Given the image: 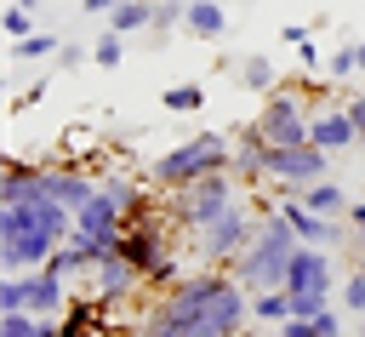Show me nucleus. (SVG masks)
Instances as JSON below:
<instances>
[{
    "label": "nucleus",
    "instance_id": "1",
    "mask_svg": "<svg viewBox=\"0 0 365 337\" xmlns=\"http://www.w3.org/2000/svg\"><path fill=\"white\" fill-rule=\"evenodd\" d=\"M74 234V211L51 194L11 200L0 206V268L6 274H34L51 263V251Z\"/></svg>",
    "mask_w": 365,
    "mask_h": 337
},
{
    "label": "nucleus",
    "instance_id": "2",
    "mask_svg": "<svg viewBox=\"0 0 365 337\" xmlns=\"http://www.w3.org/2000/svg\"><path fill=\"white\" fill-rule=\"evenodd\" d=\"M297 228L285 223V211L274 206V211H262V223H257V240L245 246V257L234 263V280L245 286V291H268V286H285V268H291V257H297Z\"/></svg>",
    "mask_w": 365,
    "mask_h": 337
},
{
    "label": "nucleus",
    "instance_id": "3",
    "mask_svg": "<svg viewBox=\"0 0 365 337\" xmlns=\"http://www.w3.org/2000/svg\"><path fill=\"white\" fill-rule=\"evenodd\" d=\"M222 166H234V143H228L222 131H200V137H188V143L165 149V154L148 166V177H154L165 194H177V188L200 183L205 171H222Z\"/></svg>",
    "mask_w": 365,
    "mask_h": 337
},
{
    "label": "nucleus",
    "instance_id": "4",
    "mask_svg": "<svg viewBox=\"0 0 365 337\" xmlns=\"http://www.w3.org/2000/svg\"><path fill=\"white\" fill-rule=\"evenodd\" d=\"M240 206V177L222 166V171H205L200 183H188V188H177L171 194V217L188 228V234H205L222 211H234Z\"/></svg>",
    "mask_w": 365,
    "mask_h": 337
},
{
    "label": "nucleus",
    "instance_id": "5",
    "mask_svg": "<svg viewBox=\"0 0 365 337\" xmlns=\"http://www.w3.org/2000/svg\"><path fill=\"white\" fill-rule=\"evenodd\" d=\"M257 223H262V211L257 206H234V211H222L205 234H194V251H200V263L205 268H234L240 257H245V246L257 240Z\"/></svg>",
    "mask_w": 365,
    "mask_h": 337
},
{
    "label": "nucleus",
    "instance_id": "6",
    "mask_svg": "<svg viewBox=\"0 0 365 337\" xmlns=\"http://www.w3.org/2000/svg\"><path fill=\"white\" fill-rule=\"evenodd\" d=\"M308 126H314V109H302V97H297L291 86H274V91L262 97L257 120H251V131H257L262 143H314Z\"/></svg>",
    "mask_w": 365,
    "mask_h": 337
},
{
    "label": "nucleus",
    "instance_id": "7",
    "mask_svg": "<svg viewBox=\"0 0 365 337\" xmlns=\"http://www.w3.org/2000/svg\"><path fill=\"white\" fill-rule=\"evenodd\" d=\"M120 234H125V211H120V200L108 194V188H97L80 211H74V234L68 240H86L91 251H120Z\"/></svg>",
    "mask_w": 365,
    "mask_h": 337
},
{
    "label": "nucleus",
    "instance_id": "8",
    "mask_svg": "<svg viewBox=\"0 0 365 337\" xmlns=\"http://www.w3.org/2000/svg\"><path fill=\"white\" fill-rule=\"evenodd\" d=\"M143 286V268L125 257V251H108L97 268H91V297L103 303V308H114V303H125L131 291Z\"/></svg>",
    "mask_w": 365,
    "mask_h": 337
},
{
    "label": "nucleus",
    "instance_id": "9",
    "mask_svg": "<svg viewBox=\"0 0 365 337\" xmlns=\"http://www.w3.org/2000/svg\"><path fill=\"white\" fill-rule=\"evenodd\" d=\"M279 211H285V223L297 228V240H308V246H325V251H331V246H342V240H348V234L336 228V217H319L302 194H285V200H279Z\"/></svg>",
    "mask_w": 365,
    "mask_h": 337
},
{
    "label": "nucleus",
    "instance_id": "10",
    "mask_svg": "<svg viewBox=\"0 0 365 337\" xmlns=\"http://www.w3.org/2000/svg\"><path fill=\"white\" fill-rule=\"evenodd\" d=\"M120 251H125V257H131V263L148 274V268L165 257V223H160L154 211L131 217V223H125V234H120Z\"/></svg>",
    "mask_w": 365,
    "mask_h": 337
},
{
    "label": "nucleus",
    "instance_id": "11",
    "mask_svg": "<svg viewBox=\"0 0 365 337\" xmlns=\"http://www.w3.org/2000/svg\"><path fill=\"white\" fill-rule=\"evenodd\" d=\"M97 188H103V177H91V171H86V166H74V160L46 166V194H51V200H63L68 211H80Z\"/></svg>",
    "mask_w": 365,
    "mask_h": 337
},
{
    "label": "nucleus",
    "instance_id": "12",
    "mask_svg": "<svg viewBox=\"0 0 365 337\" xmlns=\"http://www.w3.org/2000/svg\"><path fill=\"white\" fill-rule=\"evenodd\" d=\"M308 137H314L325 154L359 149V143H354V114H348V103H336V109H314V126H308Z\"/></svg>",
    "mask_w": 365,
    "mask_h": 337
},
{
    "label": "nucleus",
    "instance_id": "13",
    "mask_svg": "<svg viewBox=\"0 0 365 337\" xmlns=\"http://www.w3.org/2000/svg\"><path fill=\"white\" fill-rule=\"evenodd\" d=\"M29 308L57 320V314L68 308V280H63L57 268H34V274H29Z\"/></svg>",
    "mask_w": 365,
    "mask_h": 337
},
{
    "label": "nucleus",
    "instance_id": "14",
    "mask_svg": "<svg viewBox=\"0 0 365 337\" xmlns=\"http://www.w3.org/2000/svg\"><path fill=\"white\" fill-rule=\"evenodd\" d=\"M34 194H46V166H29V160H6V188H0V206H11V200H34Z\"/></svg>",
    "mask_w": 365,
    "mask_h": 337
},
{
    "label": "nucleus",
    "instance_id": "15",
    "mask_svg": "<svg viewBox=\"0 0 365 337\" xmlns=\"http://www.w3.org/2000/svg\"><path fill=\"white\" fill-rule=\"evenodd\" d=\"M234 80H240L251 97H268V91L279 86V69H274V57H262V51H245V57H240V69H234Z\"/></svg>",
    "mask_w": 365,
    "mask_h": 337
},
{
    "label": "nucleus",
    "instance_id": "16",
    "mask_svg": "<svg viewBox=\"0 0 365 337\" xmlns=\"http://www.w3.org/2000/svg\"><path fill=\"white\" fill-rule=\"evenodd\" d=\"M291 320V291L285 286H268V291H251V326H262V331H274V326H285Z\"/></svg>",
    "mask_w": 365,
    "mask_h": 337
},
{
    "label": "nucleus",
    "instance_id": "17",
    "mask_svg": "<svg viewBox=\"0 0 365 337\" xmlns=\"http://www.w3.org/2000/svg\"><path fill=\"white\" fill-rule=\"evenodd\" d=\"M182 29H188V34H200V40H217V34L228 29V11H222L217 0H188V17H182Z\"/></svg>",
    "mask_w": 365,
    "mask_h": 337
},
{
    "label": "nucleus",
    "instance_id": "18",
    "mask_svg": "<svg viewBox=\"0 0 365 337\" xmlns=\"http://www.w3.org/2000/svg\"><path fill=\"white\" fill-rule=\"evenodd\" d=\"M57 46H63L57 34H46V29H34V34H23V40H11V46H6V57H11V63H51V57H57Z\"/></svg>",
    "mask_w": 365,
    "mask_h": 337
},
{
    "label": "nucleus",
    "instance_id": "19",
    "mask_svg": "<svg viewBox=\"0 0 365 337\" xmlns=\"http://www.w3.org/2000/svg\"><path fill=\"white\" fill-rule=\"evenodd\" d=\"M297 194H302V200H308L319 217H342V211L354 206V200L342 194V183H331V177H319V183H308V188H297Z\"/></svg>",
    "mask_w": 365,
    "mask_h": 337
},
{
    "label": "nucleus",
    "instance_id": "20",
    "mask_svg": "<svg viewBox=\"0 0 365 337\" xmlns=\"http://www.w3.org/2000/svg\"><path fill=\"white\" fill-rule=\"evenodd\" d=\"M228 171H234L240 183H257V177H262V137H257L251 126H245V137L234 143V166H228Z\"/></svg>",
    "mask_w": 365,
    "mask_h": 337
},
{
    "label": "nucleus",
    "instance_id": "21",
    "mask_svg": "<svg viewBox=\"0 0 365 337\" xmlns=\"http://www.w3.org/2000/svg\"><path fill=\"white\" fill-rule=\"evenodd\" d=\"M108 29H120V34H143V29H154V0H120V6L108 11Z\"/></svg>",
    "mask_w": 365,
    "mask_h": 337
},
{
    "label": "nucleus",
    "instance_id": "22",
    "mask_svg": "<svg viewBox=\"0 0 365 337\" xmlns=\"http://www.w3.org/2000/svg\"><path fill=\"white\" fill-rule=\"evenodd\" d=\"M125 40H131V34L103 29V34L91 40V63H97V69H120V63H125Z\"/></svg>",
    "mask_w": 365,
    "mask_h": 337
},
{
    "label": "nucleus",
    "instance_id": "23",
    "mask_svg": "<svg viewBox=\"0 0 365 337\" xmlns=\"http://www.w3.org/2000/svg\"><path fill=\"white\" fill-rule=\"evenodd\" d=\"M160 103H165L171 114H194V109L205 103V86H200V80H177V86L160 91Z\"/></svg>",
    "mask_w": 365,
    "mask_h": 337
},
{
    "label": "nucleus",
    "instance_id": "24",
    "mask_svg": "<svg viewBox=\"0 0 365 337\" xmlns=\"http://www.w3.org/2000/svg\"><path fill=\"white\" fill-rule=\"evenodd\" d=\"M182 280H188V274H182V263H177L171 251H165V257H160V263H154V268L143 274V286H148V291H177Z\"/></svg>",
    "mask_w": 365,
    "mask_h": 337
},
{
    "label": "nucleus",
    "instance_id": "25",
    "mask_svg": "<svg viewBox=\"0 0 365 337\" xmlns=\"http://www.w3.org/2000/svg\"><path fill=\"white\" fill-rule=\"evenodd\" d=\"M336 303H342L348 314H365V263H359V268H354V274L336 286Z\"/></svg>",
    "mask_w": 365,
    "mask_h": 337
},
{
    "label": "nucleus",
    "instance_id": "26",
    "mask_svg": "<svg viewBox=\"0 0 365 337\" xmlns=\"http://www.w3.org/2000/svg\"><path fill=\"white\" fill-rule=\"evenodd\" d=\"M0 23H6V40H23V34H34V6H17V0H11Z\"/></svg>",
    "mask_w": 365,
    "mask_h": 337
},
{
    "label": "nucleus",
    "instance_id": "27",
    "mask_svg": "<svg viewBox=\"0 0 365 337\" xmlns=\"http://www.w3.org/2000/svg\"><path fill=\"white\" fill-rule=\"evenodd\" d=\"M91 63V46H74V40H63L57 46V57H51V69L57 74H74V69H86Z\"/></svg>",
    "mask_w": 365,
    "mask_h": 337
},
{
    "label": "nucleus",
    "instance_id": "28",
    "mask_svg": "<svg viewBox=\"0 0 365 337\" xmlns=\"http://www.w3.org/2000/svg\"><path fill=\"white\" fill-rule=\"evenodd\" d=\"M6 308H29V274H6L0 280V314Z\"/></svg>",
    "mask_w": 365,
    "mask_h": 337
},
{
    "label": "nucleus",
    "instance_id": "29",
    "mask_svg": "<svg viewBox=\"0 0 365 337\" xmlns=\"http://www.w3.org/2000/svg\"><path fill=\"white\" fill-rule=\"evenodd\" d=\"M325 74H331V80H348V74H359V63H354V40H348V46H336V51L325 57Z\"/></svg>",
    "mask_w": 365,
    "mask_h": 337
},
{
    "label": "nucleus",
    "instance_id": "30",
    "mask_svg": "<svg viewBox=\"0 0 365 337\" xmlns=\"http://www.w3.org/2000/svg\"><path fill=\"white\" fill-rule=\"evenodd\" d=\"M188 0H154V29H182Z\"/></svg>",
    "mask_w": 365,
    "mask_h": 337
},
{
    "label": "nucleus",
    "instance_id": "31",
    "mask_svg": "<svg viewBox=\"0 0 365 337\" xmlns=\"http://www.w3.org/2000/svg\"><path fill=\"white\" fill-rule=\"evenodd\" d=\"M348 114H354V143L365 149V91H354V97H348Z\"/></svg>",
    "mask_w": 365,
    "mask_h": 337
},
{
    "label": "nucleus",
    "instance_id": "32",
    "mask_svg": "<svg viewBox=\"0 0 365 337\" xmlns=\"http://www.w3.org/2000/svg\"><path fill=\"white\" fill-rule=\"evenodd\" d=\"M46 97V80H34V86H23L17 97H11V109H29V103H40Z\"/></svg>",
    "mask_w": 365,
    "mask_h": 337
},
{
    "label": "nucleus",
    "instance_id": "33",
    "mask_svg": "<svg viewBox=\"0 0 365 337\" xmlns=\"http://www.w3.org/2000/svg\"><path fill=\"white\" fill-rule=\"evenodd\" d=\"M279 40H285V46H308V40H314V34H308V29H302V23H285V29H279Z\"/></svg>",
    "mask_w": 365,
    "mask_h": 337
},
{
    "label": "nucleus",
    "instance_id": "34",
    "mask_svg": "<svg viewBox=\"0 0 365 337\" xmlns=\"http://www.w3.org/2000/svg\"><path fill=\"white\" fill-rule=\"evenodd\" d=\"M297 63H302V69H308V74H314V69H319V63H325V57H319V46H314V40H308V46H297Z\"/></svg>",
    "mask_w": 365,
    "mask_h": 337
},
{
    "label": "nucleus",
    "instance_id": "35",
    "mask_svg": "<svg viewBox=\"0 0 365 337\" xmlns=\"http://www.w3.org/2000/svg\"><path fill=\"white\" fill-rule=\"evenodd\" d=\"M348 223H354V234L365 240V200H354V206H348Z\"/></svg>",
    "mask_w": 365,
    "mask_h": 337
},
{
    "label": "nucleus",
    "instance_id": "36",
    "mask_svg": "<svg viewBox=\"0 0 365 337\" xmlns=\"http://www.w3.org/2000/svg\"><path fill=\"white\" fill-rule=\"evenodd\" d=\"M114 6H120V0H80V11H103V17H108Z\"/></svg>",
    "mask_w": 365,
    "mask_h": 337
},
{
    "label": "nucleus",
    "instance_id": "37",
    "mask_svg": "<svg viewBox=\"0 0 365 337\" xmlns=\"http://www.w3.org/2000/svg\"><path fill=\"white\" fill-rule=\"evenodd\" d=\"M354 63H359V74H365V40H354Z\"/></svg>",
    "mask_w": 365,
    "mask_h": 337
},
{
    "label": "nucleus",
    "instance_id": "38",
    "mask_svg": "<svg viewBox=\"0 0 365 337\" xmlns=\"http://www.w3.org/2000/svg\"><path fill=\"white\" fill-rule=\"evenodd\" d=\"M205 337H240V331H205Z\"/></svg>",
    "mask_w": 365,
    "mask_h": 337
},
{
    "label": "nucleus",
    "instance_id": "39",
    "mask_svg": "<svg viewBox=\"0 0 365 337\" xmlns=\"http://www.w3.org/2000/svg\"><path fill=\"white\" fill-rule=\"evenodd\" d=\"M17 6H40V0H17Z\"/></svg>",
    "mask_w": 365,
    "mask_h": 337
},
{
    "label": "nucleus",
    "instance_id": "40",
    "mask_svg": "<svg viewBox=\"0 0 365 337\" xmlns=\"http://www.w3.org/2000/svg\"><path fill=\"white\" fill-rule=\"evenodd\" d=\"M359 337H365V326H359Z\"/></svg>",
    "mask_w": 365,
    "mask_h": 337
}]
</instances>
